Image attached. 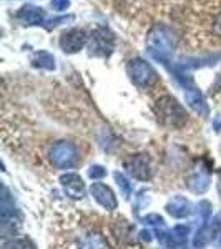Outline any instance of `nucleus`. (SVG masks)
Masks as SVG:
<instances>
[{
  "label": "nucleus",
  "mask_w": 221,
  "mask_h": 249,
  "mask_svg": "<svg viewBox=\"0 0 221 249\" xmlns=\"http://www.w3.org/2000/svg\"><path fill=\"white\" fill-rule=\"evenodd\" d=\"M32 63L34 67L38 68H45V70H55V57L52 53H48L45 50H40L32 57Z\"/></svg>",
  "instance_id": "nucleus-16"
},
{
  "label": "nucleus",
  "mask_w": 221,
  "mask_h": 249,
  "mask_svg": "<svg viewBox=\"0 0 221 249\" xmlns=\"http://www.w3.org/2000/svg\"><path fill=\"white\" fill-rule=\"evenodd\" d=\"M88 176H90L92 179H102L107 176V170L103 166H100V164H95V166H92L90 170H88Z\"/></svg>",
  "instance_id": "nucleus-19"
},
{
  "label": "nucleus",
  "mask_w": 221,
  "mask_h": 249,
  "mask_svg": "<svg viewBox=\"0 0 221 249\" xmlns=\"http://www.w3.org/2000/svg\"><path fill=\"white\" fill-rule=\"evenodd\" d=\"M87 32L82 29H72L62 34L60 37V47L65 53H77L87 43Z\"/></svg>",
  "instance_id": "nucleus-6"
},
{
  "label": "nucleus",
  "mask_w": 221,
  "mask_h": 249,
  "mask_svg": "<svg viewBox=\"0 0 221 249\" xmlns=\"http://www.w3.org/2000/svg\"><path fill=\"white\" fill-rule=\"evenodd\" d=\"M115 179H116V183H118V186L122 188L123 196H125V198H130V195H131V184H130V181H128V179L122 175V173H115Z\"/></svg>",
  "instance_id": "nucleus-17"
},
{
  "label": "nucleus",
  "mask_w": 221,
  "mask_h": 249,
  "mask_svg": "<svg viewBox=\"0 0 221 249\" xmlns=\"http://www.w3.org/2000/svg\"><path fill=\"white\" fill-rule=\"evenodd\" d=\"M186 184L193 193H204L210 188V175L203 168H200L186 179Z\"/></svg>",
  "instance_id": "nucleus-14"
},
{
  "label": "nucleus",
  "mask_w": 221,
  "mask_h": 249,
  "mask_svg": "<svg viewBox=\"0 0 221 249\" xmlns=\"http://www.w3.org/2000/svg\"><path fill=\"white\" fill-rule=\"evenodd\" d=\"M218 90H221V73L218 75V78H216L215 85L211 87V91H218Z\"/></svg>",
  "instance_id": "nucleus-23"
},
{
  "label": "nucleus",
  "mask_w": 221,
  "mask_h": 249,
  "mask_svg": "<svg viewBox=\"0 0 221 249\" xmlns=\"http://www.w3.org/2000/svg\"><path fill=\"white\" fill-rule=\"evenodd\" d=\"M45 17V10L35 5H25L17 12V20L23 25H42Z\"/></svg>",
  "instance_id": "nucleus-10"
},
{
  "label": "nucleus",
  "mask_w": 221,
  "mask_h": 249,
  "mask_svg": "<svg viewBox=\"0 0 221 249\" xmlns=\"http://www.w3.org/2000/svg\"><path fill=\"white\" fill-rule=\"evenodd\" d=\"M218 30L221 32V20H220V22H218Z\"/></svg>",
  "instance_id": "nucleus-25"
},
{
  "label": "nucleus",
  "mask_w": 221,
  "mask_h": 249,
  "mask_svg": "<svg viewBox=\"0 0 221 249\" xmlns=\"http://www.w3.org/2000/svg\"><path fill=\"white\" fill-rule=\"evenodd\" d=\"M166 211H168V214H171L173 218H186L191 213V204L184 196L176 195L168 201Z\"/></svg>",
  "instance_id": "nucleus-13"
},
{
  "label": "nucleus",
  "mask_w": 221,
  "mask_h": 249,
  "mask_svg": "<svg viewBox=\"0 0 221 249\" xmlns=\"http://www.w3.org/2000/svg\"><path fill=\"white\" fill-rule=\"evenodd\" d=\"M60 183H62L63 190L70 198L74 199H80L85 196V183L80 178L78 175H74V173H67L60 178Z\"/></svg>",
  "instance_id": "nucleus-8"
},
{
  "label": "nucleus",
  "mask_w": 221,
  "mask_h": 249,
  "mask_svg": "<svg viewBox=\"0 0 221 249\" xmlns=\"http://www.w3.org/2000/svg\"><path fill=\"white\" fill-rule=\"evenodd\" d=\"M7 249H35V246L29 239H18L15 243H12Z\"/></svg>",
  "instance_id": "nucleus-20"
},
{
  "label": "nucleus",
  "mask_w": 221,
  "mask_h": 249,
  "mask_svg": "<svg viewBox=\"0 0 221 249\" xmlns=\"http://www.w3.org/2000/svg\"><path fill=\"white\" fill-rule=\"evenodd\" d=\"M176 37L173 30L166 25H155L147 38V50L156 62L168 65L175 53Z\"/></svg>",
  "instance_id": "nucleus-1"
},
{
  "label": "nucleus",
  "mask_w": 221,
  "mask_h": 249,
  "mask_svg": "<svg viewBox=\"0 0 221 249\" xmlns=\"http://www.w3.org/2000/svg\"><path fill=\"white\" fill-rule=\"evenodd\" d=\"M143 221L150 226H155L156 230H165V219L160 214H148Z\"/></svg>",
  "instance_id": "nucleus-18"
},
{
  "label": "nucleus",
  "mask_w": 221,
  "mask_h": 249,
  "mask_svg": "<svg viewBox=\"0 0 221 249\" xmlns=\"http://www.w3.org/2000/svg\"><path fill=\"white\" fill-rule=\"evenodd\" d=\"M125 170L140 181H147V179L151 178V164L147 155L130 156L125 161Z\"/></svg>",
  "instance_id": "nucleus-7"
},
{
  "label": "nucleus",
  "mask_w": 221,
  "mask_h": 249,
  "mask_svg": "<svg viewBox=\"0 0 221 249\" xmlns=\"http://www.w3.org/2000/svg\"><path fill=\"white\" fill-rule=\"evenodd\" d=\"M218 193H220V196H221V175L218 176Z\"/></svg>",
  "instance_id": "nucleus-24"
},
{
  "label": "nucleus",
  "mask_w": 221,
  "mask_h": 249,
  "mask_svg": "<svg viewBox=\"0 0 221 249\" xmlns=\"http://www.w3.org/2000/svg\"><path fill=\"white\" fill-rule=\"evenodd\" d=\"M50 161L60 170H68L78 161V151L75 144L68 142H60L50 150Z\"/></svg>",
  "instance_id": "nucleus-3"
},
{
  "label": "nucleus",
  "mask_w": 221,
  "mask_h": 249,
  "mask_svg": "<svg viewBox=\"0 0 221 249\" xmlns=\"http://www.w3.org/2000/svg\"><path fill=\"white\" fill-rule=\"evenodd\" d=\"M127 70H128V75H130L131 82H133L136 87H150L156 80L155 70L142 58L131 60V62L128 63Z\"/></svg>",
  "instance_id": "nucleus-5"
},
{
  "label": "nucleus",
  "mask_w": 221,
  "mask_h": 249,
  "mask_svg": "<svg viewBox=\"0 0 221 249\" xmlns=\"http://www.w3.org/2000/svg\"><path fill=\"white\" fill-rule=\"evenodd\" d=\"M188 234H190V228L184 226V224H178V226L173 228L171 232H166L163 243L171 249H186Z\"/></svg>",
  "instance_id": "nucleus-11"
},
{
  "label": "nucleus",
  "mask_w": 221,
  "mask_h": 249,
  "mask_svg": "<svg viewBox=\"0 0 221 249\" xmlns=\"http://www.w3.org/2000/svg\"><path fill=\"white\" fill-rule=\"evenodd\" d=\"M156 115L165 126L170 128H182L188 122V115L184 108L173 96H163L156 102Z\"/></svg>",
  "instance_id": "nucleus-2"
},
{
  "label": "nucleus",
  "mask_w": 221,
  "mask_h": 249,
  "mask_svg": "<svg viewBox=\"0 0 221 249\" xmlns=\"http://www.w3.org/2000/svg\"><path fill=\"white\" fill-rule=\"evenodd\" d=\"M90 191H92V196L96 199V203L102 204L105 210L111 211V210H115V208H116V198H115L113 191H111L107 184L93 183V184H92V188H90Z\"/></svg>",
  "instance_id": "nucleus-9"
},
{
  "label": "nucleus",
  "mask_w": 221,
  "mask_h": 249,
  "mask_svg": "<svg viewBox=\"0 0 221 249\" xmlns=\"http://www.w3.org/2000/svg\"><path fill=\"white\" fill-rule=\"evenodd\" d=\"M115 47V37L105 27H100L92 34L90 40V53L95 57H110Z\"/></svg>",
  "instance_id": "nucleus-4"
},
{
  "label": "nucleus",
  "mask_w": 221,
  "mask_h": 249,
  "mask_svg": "<svg viewBox=\"0 0 221 249\" xmlns=\"http://www.w3.org/2000/svg\"><path fill=\"white\" fill-rule=\"evenodd\" d=\"M184 98L191 110H195L200 116H208V105L202 91L195 87H188L184 91Z\"/></svg>",
  "instance_id": "nucleus-12"
},
{
  "label": "nucleus",
  "mask_w": 221,
  "mask_h": 249,
  "mask_svg": "<svg viewBox=\"0 0 221 249\" xmlns=\"http://www.w3.org/2000/svg\"><path fill=\"white\" fill-rule=\"evenodd\" d=\"M78 249H108V244L103 236H100L98 232H92L80 241Z\"/></svg>",
  "instance_id": "nucleus-15"
},
{
  "label": "nucleus",
  "mask_w": 221,
  "mask_h": 249,
  "mask_svg": "<svg viewBox=\"0 0 221 249\" xmlns=\"http://www.w3.org/2000/svg\"><path fill=\"white\" fill-rule=\"evenodd\" d=\"M68 5H70V0H52V9L57 12L67 10Z\"/></svg>",
  "instance_id": "nucleus-21"
},
{
  "label": "nucleus",
  "mask_w": 221,
  "mask_h": 249,
  "mask_svg": "<svg viewBox=\"0 0 221 249\" xmlns=\"http://www.w3.org/2000/svg\"><path fill=\"white\" fill-rule=\"evenodd\" d=\"M140 238H142V241L150 243V241H151V232L150 231H142V232H140Z\"/></svg>",
  "instance_id": "nucleus-22"
}]
</instances>
